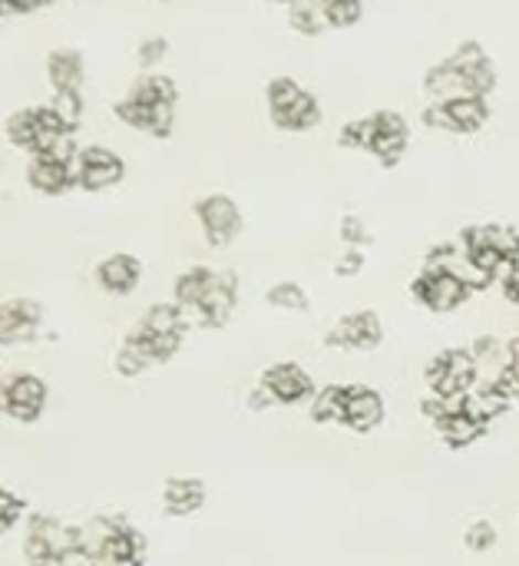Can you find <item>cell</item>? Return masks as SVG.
Here are the masks:
<instances>
[{"instance_id":"cell-17","label":"cell","mask_w":519,"mask_h":566,"mask_svg":"<svg viewBox=\"0 0 519 566\" xmlns=\"http://www.w3.org/2000/svg\"><path fill=\"white\" fill-rule=\"evenodd\" d=\"M384 338V328H381V318L374 312H354V315H345L331 332H328V345L331 348H341V352H371L378 348Z\"/></svg>"},{"instance_id":"cell-25","label":"cell","mask_w":519,"mask_h":566,"mask_svg":"<svg viewBox=\"0 0 519 566\" xmlns=\"http://www.w3.org/2000/svg\"><path fill=\"white\" fill-rule=\"evenodd\" d=\"M126 342L149 361V365H159V361H169L176 352H179V345H182V338H176V335H159V332H149L146 325H136L129 335H126Z\"/></svg>"},{"instance_id":"cell-9","label":"cell","mask_w":519,"mask_h":566,"mask_svg":"<svg viewBox=\"0 0 519 566\" xmlns=\"http://www.w3.org/2000/svg\"><path fill=\"white\" fill-rule=\"evenodd\" d=\"M411 292H414V298H417L424 308H431V312H437V315H447V312L460 308V305L470 298L474 285H470L460 272H454V269L427 265V269L414 279Z\"/></svg>"},{"instance_id":"cell-35","label":"cell","mask_w":519,"mask_h":566,"mask_svg":"<svg viewBox=\"0 0 519 566\" xmlns=\"http://www.w3.org/2000/svg\"><path fill=\"white\" fill-rule=\"evenodd\" d=\"M162 56H166V40H149V43H142V53H139L142 63H156V60H162Z\"/></svg>"},{"instance_id":"cell-19","label":"cell","mask_w":519,"mask_h":566,"mask_svg":"<svg viewBox=\"0 0 519 566\" xmlns=\"http://www.w3.org/2000/svg\"><path fill=\"white\" fill-rule=\"evenodd\" d=\"M381 421H384V398L368 385H348L341 424L351 428L354 434H371L374 428H381Z\"/></svg>"},{"instance_id":"cell-15","label":"cell","mask_w":519,"mask_h":566,"mask_svg":"<svg viewBox=\"0 0 519 566\" xmlns=\"http://www.w3.org/2000/svg\"><path fill=\"white\" fill-rule=\"evenodd\" d=\"M46 408V385L36 375H13L3 381V415L20 424H33Z\"/></svg>"},{"instance_id":"cell-33","label":"cell","mask_w":519,"mask_h":566,"mask_svg":"<svg viewBox=\"0 0 519 566\" xmlns=\"http://www.w3.org/2000/svg\"><path fill=\"white\" fill-rule=\"evenodd\" d=\"M341 239H345V242H351V245L368 242V232H364L361 219H345V226H341Z\"/></svg>"},{"instance_id":"cell-3","label":"cell","mask_w":519,"mask_h":566,"mask_svg":"<svg viewBox=\"0 0 519 566\" xmlns=\"http://www.w3.org/2000/svg\"><path fill=\"white\" fill-rule=\"evenodd\" d=\"M497 86V70L477 43H464L444 63L427 73V90L441 99L451 96H487Z\"/></svg>"},{"instance_id":"cell-26","label":"cell","mask_w":519,"mask_h":566,"mask_svg":"<svg viewBox=\"0 0 519 566\" xmlns=\"http://www.w3.org/2000/svg\"><path fill=\"white\" fill-rule=\"evenodd\" d=\"M215 275H219V272H212V269H205V265H192V269H186V272L176 279V305H182V308H195V305L205 298V292L212 289Z\"/></svg>"},{"instance_id":"cell-27","label":"cell","mask_w":519,"mask_h":566,"mask_svg":"<svg viewBox=\"0 0 519 566\" xmlns=\"http://www.w3.org/2000/svg\"><path fill=\"white\" fill-rule=\"evenodd\" d=\"M345 398H348V385H328L325 391H318L311 401V421L315 424H341Z\"/></svg>"},{"instance_id":"cell-22","label":"cell","mask_w":519,"mask_h":566,"mask_svg":"<svg viewBox=\"0 0 519 566\" xmlns=\"http://www.w3.org/2000/svg\"><path fill=\"white\" fill-rule=\"evenodd\" d=\"M142 279V262L136 255H126V252H116V255H106L99 265H96V285L113 295V298H123L129 295Z\"/></svg>"},{"instance_id":"cell-11","label":"cell","mask_w":519,"mask_h":566,"mask_svg":"<svg viewBox=\"0 0 519 566\" xmlns=\"http://www.w3.org/2000/svg\"><path fill=\"white\" fill-rule=\"evenodd\" d=\"M490 119V103L487 96H451L424 109V123L434 129L447 133H477Z\"/></svg>"},{"instance_id":"cell-16","label":"cell","mask_w":519,"mask_h":566,"mask_svg":"<svg viewBox=\"0 0 519 566\" xmlns=\"http://www.w3.org/2000/svg\"><path fill=\"white\" fill-rule=\"evenodd\" d=\"M487 424H490V421H484V415L477 411V405L470 401V395L460 398V401H451V408L444 411V418L434 421L437 434H441L444 444H451V448H470V444L487 431Z\"/></svg>"},{"instance_id":"cell-7","label":"cell","mask_w":519,"mask_h":566,"mask_svg":"<svg viewBox=\"0 0 519 566\" xmlns=\"http://www.w3.org/2000/svg\"><path fill=\"white\" fill-rule=\"evenodd\" d=\"M464 255L467 262L484 272L487 279H494L500 269L513 265V245H517V232L504 229V226H470L460 235Z\"/></svg>"},{"instance_id":"cell-6","label":"cell","mask_w":519,"mask_h":566,"mask_svg":"<svg viewBox=\"0 0 519 566\" xmlns=\"http://www.w3.org/2000/svg\"><path fill=\"white\" fill-rule=\"evenodd\" d=\"M86 547L96 554V566H142L146 560V541L142 534L113 524V521H93L83 527Z\"/></svg>"},{"instance_id":"cell-28","label":"cell","mask_w":519,"mask_h":566,"mask_svg":"<svg viewBox=\"0 0 519 566\" xmlns=\"http://www.w3.org/2000/svg\"><path fill=\"white\" fill-rule=\"evenodd\" d=\"M268 302L275 308H285V312H308V295L301 285L295 282H282V285H272L268 289Z\"/></svg>"},{"instance_id":"cell-24","label":"cell","mask_w":519,"mask_h":566,"mask_svg":"<svg viewBox=\"0 0 519 566\" xmlns=\"http://www.w3.org/2000/svg\"><path fill=\"white\" fill-rule=\"evenodd\" d=\"M46 73L53 93H80L83 86V56L76 50H53L46 56Z\"/></svg>"},{"instance_id":"cell-5","label":"cell","mask_w":519,"mask_h":566,"mask_svg":"<svg viewBox=\"0 0 519 566\" xmlns=\"http://www.w3.org/2000/svg\"><path fill=\"white\" fill-rule=\"evenodd\" d=\"M268 116L285 133H308L321 123V103L292 76H275L265 86Z\"/></svg>"},{"instance_id":"cell-34","label":"cell","mask_w":519,"mask_h":566,"mask_svg":"<svg viewBox=\"0 0 519 566\" xmlns=\"http://www.w3.org/2000/svg\"><path fill=\"white\" fill-rule=\"evenodd\" d=\"M53 0H3V10H10V13H33V10H40V7H50Z\"/></svg>"},{"instance_id":"cell-37","label":"cell","mask_w":519,"mask_h":566,"mask_svg":"<svg viewBox=\"0 0 519 566\" xmlns=\"http://www.w3.org/2000/svg\"><path fill=\"white\" fill-rule=\"evenodd\" d=\"M358 269H361V252H348V255L341 259V265H338V275H348V272L354 275Z\"/></svg>"},{"instance_id":"cell-36","label":"cell","mask_w":519,"mask_h":566,"mask_svg":"<svg viewBox=\"0 0 519 566\" xmlns=\"http://www.w3.org/2000/svg\"><path fill=\"white\" fill-rule=\"evenodd\" d=\"M504 292H507V298H510V302H517L519 305V265H513V269H510V275L504 279Z\"/></svg>"},{"instance_id":"cell-18","label":"cell","mask_w":519,"mask_h":566,"mask_svg":"<svg viewBox=\"0 0 519 566\" xmlns=\"http://www.w3.org/2000/svg\"><path fill=\"white\" fill-rule=\"evenodd\" d=\"M315 385L308 378L305 368L285 361V365H272L262 375V395L275 405H301L305 398H311Z\"/></svg>"},{"instance_id":"cell-14","label":"cell","mask_w":519,"mask_h":566,"mask_svg":"<svg viewBox=\"0 0 519 566\" xmlns=\"http://www.w3.org/2000/svg\"><path fill=\"white\" fill-rule=\"evenodd\" d=\"M76 156H63V153H40L30 159L27 166V182L30 189L43 192V196H63L66 189L76 186Z\"/></svg>"},{"instance_id":"cell-2","label":"cell","mask_w":519,"mask_h":566,"mask_svg":"<svg viewBox=\"0 0 519 566\" xmlns=\"http://www.w3.org/2000/svg\"><path fill=\"white\" fill-rule=\"evenodd\" d=\"M73 133H76V123L66 119L53 103L50 106H27L7 119V139L13 146L27 149L30 156H40V153L76 156L80 149H73Z\"/></svg>"},{"instance_id":"cell-31","label":"cell","mask_w":519,"mask_h":566,"mask_svg":"<svg viewBox=\"0 0 519 566\" xmlns=\"http://www.w3.org/2000/svg\"><path fill=\"white\" fill-rule=\"evenodd\" d=\"M149 368V361L129 345V342H123V348L116 352V371L123 375V378H136V375H142Z\"/></svg>"},{"instance_id":"cell-21","label":"cell","mask_w":519,"mask_h":566,"mask_svg":"<svg viewBox=\"0 0 519 566\" xmlns=\"http://www.w3.org/2000/svg\"><path fill=\"white\" fill-rule=\"evenodd\" d=\"M40 322H43V312H40L36 302H30V298L3 302V312H0V338H3V345L33 342L36 332H40Z\"/></svg>"},{"instance_id":"cell-32","label":"cell","mask_w":519,"mask_h":566,"mask_svg":"<svg viewBox=\"0 0 519 566\" xmlns=\"http://www.w3.org/2000/svg\"><path fill=\"white\" fill-rule=\"evenodd\" d=\"M23 511H27V507H23V501H20L13 491H3V494H0V527H3V531H13V527L20 524Z\"/></svg>"},{"instance_id":"cell-10","label":"cell","mask_w":519,"mask_h":566,"mask_svg":"<svg viewBox=\"0 0 519 566\" xmlns=\"http://www.w3.org/2000/svg\"><path fill=\"white\" fill-rule=\"evenodd\" d=\"M83 541V531L76 527H63L60 521L46 517V514H36L30 517V531H27V541H23V557L30 560V566H53V560Z\"/></svg>"},{"instance_id":"cell-29","label":"cell","mask_w":519,"mask_h":566,"mask_svg":"<svg viewBox=\"0 0 519 566\" xmlns=\"http://www.w3.org/2000/svg\"><path fill=\"white\" fill-rule=\"evenodd\" d=\"M331 27H351L361 17V0H318Z\"/></svg>"},{"instance_id":"cell-23","label":"cell","mask_w":519,"mask_h":566,"mask_svg":"<svg viewBox=\"0 0 519 566\" xmlns=\"http://www.w3.org/2000/svg\"><path fill=\"white\" fill-rule=\"evenodd\" d=\"M205 504V484L199 478H169L162 488V507L172 517H189Z\"/></svg>"},{"instance_id":"cell-13","label":"cell","mask_w":519,"mask_h":566,"mask_svg":"<svg viewBox=\"0 0 519 566\" xmlns=\"http://www.w3.org/2000/svg\"><path fill=\"white\" fill-rule=\"evenodd\" d=\"M76 186L86 192H103L123 182L126 176V163L119 153L106 149V146H83L76 153Z\"/></svg>"},{"instance_id":"cell-30","label":"cell","mask_w":519,"mask_h":566,"mask_svg":"<svg viewBox=\"0 0 519 566\" xmlns=\"http://www.w3.org/2000/svg\"><path fill=\"white\" fill-rule=\"evenodd\" d=\"M464 544H467V551H474V554H487V551L497 547V527H494L490 521H477V524L467 527Z\"/></svg>"},{"instance_id":"cell-8","label":"cell","mask_w":519,"mask_h":566,"mask_svg":"<svg viewBox=\"0 0 519 566\" xmlns=\"http://www.w3.org/2000/svg\"><path fill=\"white\" fill-rule=\"evenodd\" d=\"M427 385L434 398L457 401L467 398L470 388L477 385V355L467 348H447L427 365Z\"/></svg>"},{"instance_id":"cell-1","label":"cell","mask_w":519,"mask_h":566,"mask_svg":"<svg viewBox=\"0 0 519 566\" xmlns=\"http://www.w3.org/2000/svg\"><path fill=\"white\" fill-rule=\"evenodd\" d=\"M176 99H179V90L169 76H159V73H146L139 76L129 93L116 103V116L133 126V129H142L149 136H169L172 133V119H176Z\"/></svg>"},{"instance_id":"cell-20","label":"cell","mask_w":519,"mask_h":566,"mask_svg":"<svg viewBox=\"0 0 519 566\" xmlns=\"http://www.w3.org/2000/svg\"><path fill=\"white\" fill-rule=\"evenodd\" d=\"M232 308H235V275L232 272H219L212 289L205 292V298L195 308H186V315H192L205 328H222L229 322Z\"/></svg>"},{"instance_id":"cell-38","label":"cell","mask_w":519,"mask_h":566,"mask_svg":"<svg viewBox=\"0 0 519 566\" xmlns=\"http://www.w3.org/2000/svg\"><path fill=\"white\" fill-rule=\"evenodd\" d=\"M510 375H513V371H510ZM513 398L519 401V381H517V378H513Z\"/></svg>"},{"instance_id":"cell-39","label":"cell","mask_w":519,"mask_h":566,"mask_svg":"<svg viewBox=\"0 0 519 566\" xmlns=\"http://www.w3.org/2000/svg\"><path fill=\"white\" fill-rule=\"evenodd\" d=\"M275 3H298V0H275Z\"/></svg>"},{"instance_id":"cell-4","label":"cell","mask_w":519,"mask_h":566,"mask_svg":"<svg viewBox=\"0 0 519 566\" xmlns=\"http://www.w3.org/2000/svg\"><path fill=\"white\" fill-rule=\"evenodd\" d=\"M407 139H411V129L404 123V116L391 113V109H381L374 116H364V119H354V123H345L341 126V136H338V146H351V149H364L371 153L381 166H398L404 149H407Z\"/></svg>"},{"instance_id":"cell-12","label":"cell","mask_w":519,"mask_h":566,"mask_svg":"<svg viewBox=\"0 0 519 566\" xmlns=\"http://www.w3.org/2000/svg\"><path fill=\"white\" fill-rule=\"evenodd\" d=\"M195 219L202 226V235L212 249H225L239 239L242 232V209L235 206V199L222 196V192H212L205 199L195 202Z\"/></svg>"}]
</instances>
